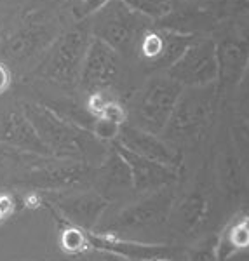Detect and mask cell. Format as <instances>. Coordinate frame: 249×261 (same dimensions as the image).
I'll list each match as a JSON object with an SVG mask.
<instances>
[{
    "label": "cell",
    "mask_w": 249,
    "mask_h": 261,
    "mask_svg": "<svg viewBox=\"0 0 249 261\" xmlns=\"http://www.w3.org/2000/svg\"><path fill=\"white\" fill-rule=\"evenodd\" d=\"M183 87L167 75L150 79L138 92V98L133 101V115L136 125L134 127L159 134L169 124Z\"/></svg>",
    "instance_id": "cell-1"
},
{
    "label": "cell",
    "mask_w": 249,
    "mask_h": 261,
    "mask_svg": "<svg viewBox=\"0 0 249 261\" xmlns=\"http://www.w3.org/2000/svg\"><path fill=\"white\" fill-rule=\"evenodd\" d=\"M24 115L30 119L37 134L53 157L58 159H77L82 153V143L89 130H84L73 122L63 119L53 108L40 103H24Z\"/></svg>",
    "instance_id": "cell-2"
},
{
    "label": "cell",
    "mask_w": 249,
    "mask_h": 261,
    "mask_svg": "<svg viewBox=\"0 0 249 261\" xmlns=\"http://www.w3.org/2000/svg\"><path fill=\"white\" fill-rule=\"evenodd\" d=\"M89 42L91 35L84 28H73L61 33L49 45L44 61L40 63L39 73L58 86H75L80 79V70Z\"/></svg>",
    "instance_id": "cell-3"
},
{
    "label": "cell",
    "mask_w": 249,
    "mask_h": 261,
    "mask_svg": "<svg viewBox=\"0 0 249 261\" xmlns=\"http://www.w3.org/2000/svg\"><path fill=\"white\" fill-rule=\"evenodd\" d=\"M92 18V37L105 42L119 54L136 47L150 24V19L128 9L120 0H110Z\"/></svg>",
    "instance_id": "cell-4"
},
{
    "label": "cell",
    "mask_w": 249,
    "mask_h": 261,
    "mask_svg": "<svg viewBox=\"0 0 249 261\" xmlns=\"http://www.w3.org/2000/svg\"><path fill=\"white\" fill-rule=\"evenodd\" d=\"M166 75L183 89H201L214 86L219 77V65L214 39L204 35L193 37L181 58Z\"/></svg>",
    "instance_id": "cell-5"
},
{
    "label": "cell",
    "mask_w": 249,
    "mask_h": 261,
    "mask_svg": "<svg viewBox=\"0 0 249 261\" xmlns=\"http://www.w3.org/2000/svg\"><path fill=\"white\" fill-rule=\"evenodd\" d=\"M219 65L218 81L237 84L249 68V21H232L214 39Z\"/></svg>",
    "instance_id": "cell-6"
},
{
    "label": "cell",
    "mask_w": 249,
    "mask_h": 261,
    "mask_svg": "<svg viewBox=\"0 0 249 261\" xmlns=\"http://www.w3.org/2000/svg\"><path fill=\"white\" fill-rule=\"evenodd\" d=\"M120 77V56L110 45L91 37L80 70V86L89 94L108 92Z\"/></svg>",
    "instance_id": "cell-7"
},
{
    "label": "cell",
    "mask_w": 249,
    "mask_h": 261,
    "mask_svg": "<svg viewBox=\"0 0 249 261\" xmlns=\"http://www.w3.org/2000/svg\"><path fill=\"white\" fill-rule=\"evenodd\" d=\"M192 40L193 35H185L166 28H148L141 35L136 49L150 68L167 71L180 60Z\"/></svg>",
    "instance_id": "cell-8"
},
{
    "label": "cell",
    "mask_w": 249,
    "mask_h": 261,
    "mask_svg": "<svg viewBox=\"0 0 249 261\" xmlns=\"http://www.w3.org/2000/svg\"><path fill=\"white\" fill-rule=\"evenodd\" d=\"M213 87V86H209ZM209 87L201 89H188L181 92L178 105L171 115L169 124L166 125V133L172 138H181L193 134L208 122L213 105V91Z\"/></svg>",
    "instance_id": "cell-9"
},
{
    "label": "cell",
    "mask_w": 249,
    "mask_h": 261,
    "mask_svg": "<svg viewBox=\"0 0 249 261\" xmlns=\"http://www.w3.org/2000/svg\"><path fill=\"white\" fill-rule=\"evenodd\" d=\"M171 199L172 195L167 190H157L150 197L143 199L136 204L126 207L108 223V228H105V233H120L128 230L146 228L152 225H159L162 220H166L171 211Z\"/></svg>",
    "instance_id": "cell-10"
},
{
    "label": "cell",
    "mask_w": 249,
    "mask_h": 261,
    "mask_svg": "<svg viewBox=\"0 0 249 261\" xmlns=\"http://www.w3.org/2000/svg\"><path fill=\"white\" fill-rule=\"evenodd\" d=\"M87 166L77 159L40 157V164L33 166L24 178L27 187L58 188L79 183L87 174Z\"/></svg>",
    "instance_id": "cell-11"
},
{
    "label": "cell",
    "mask_w": 249,
    "mask_h": 261,
    "mask_svg": "<svg viewBox=\"0 0 249 261\" xmlns=\"http://www.w3.org/2000/svg\"><path fill=\"white\" fill-rule=\"evenodd\" d=\"M0 143L39 157H53L23 108H11L0 119Z\"/></svg>",
    "instance_id": "cell-12"
},
{
    "label": "cell",
    "mask_w": 249,
    "mask_h": 261,
    "mask_svg": "<svg viewBox=\"0 0 249 261\" xmlns=\"http://www.w3.org/2000/svg\"><path fill=\"white\" fill-rule=\"evenodd\" d=\"M115 143L120 145L122 148L133 151V153L140 155L146 161L162 164V166L169 167L175 171L180 164L178 155L172 151L164 141H160L157 134L146 133L134 125L122 124L119 129V134L115 138Z\"/></svg>",
    "instance_id": "cell-13"
},
{
    "label": "cell",
    "mask_w": 249,
    "mask_h": 261,
    "mask_svg": "<svg viewBox=\"0 0 249 261\" xmlns=\"http://www.w3.org/2000/svg\"><path fill=\"white\" fill-rule=\"evenodd\" d=\"M54 205L68 225L87 231L98 225L101 213L107 207V199L98 193L86 192L82 195L54 197Z\"/></svg>",
    "instance_id": "cell-14"
},
{
    "label": "cell",
    "mask_w": 249,
    "mask_h": 261,
    "mask_svg": "<svg viewBox=\"0 0 249 261\" xmlns=\"http://www.w3.org/2000/svg\"><path fill=\"white\" fill-rule=\"evenodd\" d=\"M115 150L122 155V159L126 161V164L129 166L131 171V179L133 185L138 190H152L157 192L160 190V187L167 185L171 179H175V171L169 167L162 166V164L146 161V159L140 157V155L133 153V151L122 148L120 145L113 143Z\"/></svg>",
    "instance_id": "cell-15"
},
{
    "label": "cell",
    "mask_w": 249,
    "mask_h": 261,
    "mask_svg": "<svg viewBox=\"0 0 249 261\" xmlns=\"http://www.w3.org/2000/svg\"><path fill=\"white\" fill-rule=\"evenodd\" d=\"M49 42V30L44 23L27 21L4 44V54L7 60L23 63Z\"/></svg>",
    "instance_id": "cell-16"
},
{
    "label": "cell",
    "mask_w": 249,
    "mask_h": 261,
    "mask_svg": "<svg viewBox=\"0 0 249 261\" xmlns=\"http://www.w3.org/2000/svg\"><path fill=\"white\" fill-rule=\"evenodd\" d=\"M247 246H249V218L242 214V216L234 218L227 225V228L223 230L216 247V256L219 261H225L234 252L246 249Z\"/></svg>",
    "instance_id": "cell-17"
},
{
    "label": "cell",
    "mask_w": 249,
    "mask_h": 261,
    "mask_svg": "<svg viewBox=\"0 0 249 261\" xmlns=\"http://www.w3.org/2000/svg\"><path fill=\"white\" fill-rule=\"evenodd\" d=\"M206 211V200L201 195H190L187 200L180 205V209L172 214V226L178 231H190L201 223Z\"/></svg>",
    "instance_id": "cell-18"
},
{
    "label": "cell",
    "mask_w": 249,
    "mask_h": 261,
    "mask_svg": "<svg viewBox=\"0 0 249 261\" xmlns=\"http://www.w3.org/2000/svg\"><path fill=\"white\" fill-rule=\"evenodd\" d=\"M120 2L128 9L154 23H159L160 19L166 18L172 7L171 2H164V0H120Z\"/></svg>",
    "instance_id": "cell-19"
},
{
    "label": "cell",
    "mask_w": 249,
    "mask_h": 261,
    "mask_svg": "<svg viewBox=\"0 0 249 261\" xmlns=\"http://www.w3.org/2000/svg\"><path fill=\"white\" fill-rule=\"evenodd\" d=\"M110 2V0H77L73 4V16L77 19H86V18H92L94 14L103 9L105 6Z\"/></svg>",
    "instance_id": "cell-20"
},
{
    "label": "cell",
    "mask_w": 249,
    "mask_h": 261,
    "mask_svg": "<svg viewBox=\"0 0 249 261\" xmlns=\"http://www.w3.org/2000/svg\"><path fill=\"white\" fill-rule=\"evenodd\" d=\"M190 261H219L216 252H211L209 249H199L190 254Z\"/></svg>",
    "instance_id": "cell-21"
},
{
    "label": "cell",
    "mask_w": 249,
    "mask_h": 261,
    "mask_svg": "<svg viewBox=\"0 0 249 261\" xmlns=\"http://www.w3.org/2000/svg\"><path fill=\"white\" fill-rule=\"evenodd\" d=\"M11 81H12V77H11V70L7 68V66L4 65V63H0V94H2V92H6L7 89H9Z\"/></svg>",
    "instance_id": "cell-22"
},
{
    "label": "cell",
    "mask_w": 249,
    "mask_h": 261,
    "mask_svg": "<svg viewBox=\"0 0 249 261\" xmlns=\"http://www.w3.org/2000/svg\"><path fill=\"white\" fill-rule=\"evenodd\" d=\"M234 11L239 16L249 14V0H234Z\"/></svg>",
    "instance_id": "cell-23"
},
{
    "label": "cell",
    "mask_w": 249,
    "mask_h": 261,
    "mask_svg": "<svg viewBox=\"0 0 249 261\" xmlns=\"http://www.w3.org/2000/svg\"><path fill=\"white\" fill-rule=\"evenodd\" d=\"M9 213H11V202L7 200L6 197H2V199H0V220Z\"/></svg>",
    "instance_id": "cell-24"
},
{
    "label": "cell",
    "mask_w": 249,
    "mask_h": 261,
    "mask_svg": "<svg viewBox=\"0 0 249 261\" xmlns=\"http://www.w3.org/2000/svg\"><path fill=\"white\" fill-rule=\"evenodd\" d=\"M103 261H131L128 258H122V256H115V254H105V259Z\"/></svg>",
    "instance_id": "cell-25"
},
{
    "label": "cell",
    "mask_w": 249,
    "mask_h": 261,
    "mask_svg": "<svg viewBox=\"0 0 249 261\" xmlns=\"http://www.w3.org/2000/svg\"><path fill=\"white\" fill-rule=\"evenodd\" d=\"M164 2H171V0H164Z\"/></svg>",
    "instance_id": "cell-26"
},
{
    "label": "cell",
    "mask_w": 249,
    "mask_h": 261,
    "mask_svg": "<svg viewBox=\"0 0 249 261\" xmlns=\"http://www.w3.org/2000/svg\"><path fill=\"white\" fill-rule=\"evenodd\" d=\"M159 261H164V259H159Z\"/></svg>",
    "instance_id": "cell-27"
}]
</instances>
